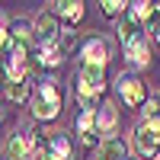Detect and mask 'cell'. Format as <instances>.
<instances>
[{"instance_id": "obj_9", "label": "cell", "mask_w": 160, "mask_h": 160, "mask_svg": "<svg viewBox=\"0 0 160 160\" xmlns=\"http://www.w3.org/2000/svg\"><path fill=\"white\" fill-rule=\"evenodd\" d=\"M115 125H118V112H115V106L102 102L99 109H96V131H99V135H112Z\"/></svg>"}, {"instance_id": "obj_13", "label": "cell", "mask_w": 160, "mask_h": 160, "mask_svg": "<svg viewBox=\"0 0 160 160\" xmlns=\"http://www.w3.org/2000/svg\"><path fill=\"white\" fill-rule=\"evenodd\" d=\"M125 55L131 58V64H148L151 61V48H148V38H138V42H131V45H125Z\"/></svg>"}, {"instance_id": "obj_17", "label": "cell", "mask_w": 160, "mask_h": 160, "mask_svg": "<svg viewBox=\"0 0 160 160\" xmlns=\"http://www.w3.org/2000/svg\"><path fill=\"white\" fill-rule=\"evenodd\" d=\"M42 64H48V68L61 64V48H55V45H45V48H42Z\"/></svg>"}, {"instance_id": "obj_21", "label": "cell", "mask_w": 160, "mask_h": 160, "mask_svg": "<svg viewBox=\"0 0 160 160\" xmlns=\"http://www.w3.org/2000/svg\"><path fill=\"white\" fill-rule=\"evenodd\" d=\"M10 80H13V77H10V64H3V61H0V93L10 87Z\"/></svg>"}, {"instance_id": "obj_19", "label": "cell", "mask_w": 160, "mask_h": 160, "mask_svg": "<svg viewBox=\"0 0 160 160\" xmlns=\"http://www.w3.org/2000/svg\"><path fill=\"white\" fill-rule=\"evenodd\" d=\"M144 26H148V32H154L160 38V3H154V13H151V19L144 22Z\"/></svg>"}, {"instance_id": "obj_20", "label": "cell", "mask_w": 160, "mask_h": 160, "mask_svg": "<svg viewBox=\"0 0 160 160\" xmlns=\"http://www.w3.org/2000/svg\"><path fill=\"white\" fill-rule=\"evenodd\" d=\"M71 48H77V32L74 29L61 35V51H71Z\"/></svg>"}, {"instance_id": "obj_16", "label": "cell", "mask_w": 160, "mask_h": 160, "mask_svg": "<svg viewBox=\"0 0 160 160\" xmlns=\"http://www.w3.org/2000/svg\"><path fill=\"white\" fill-rule=\"evenodd\" d=\"M10 38H13V42H19V45H26V48H29V38H35V32L29 29V22L16 19V22H13V29H10Z\"/></svg>"}, {"instance_id": "obj_3", "label": "cell", "mask_w": 160, "mask_h": 160, "mask_svg": "<svg viewBox=\"0 0 160 160\" xmlns=\"http://www.w3.org/2000/svg\"><path fill=\"white\" fill-rule=\"evenodd\" d=\"M42 144L45 141H42L38 131H16L10 138V144H7V154H10V160H29Z\"/></svg>"}, {"instance_id": "obj_11", "label": "cell", "mask_w": 160, "mask_h": 160, "mask_svg": "<svg viewBox=\"0 0 160 160\" xmlns=\"http://www.w3.org/2000/svg\"><path fill=\"white\" fill-rule=\"evenodd\" d=\"M141 125L160 141V102H157V99H148V102H144V122H141Z\"/></svg>"}, {"instance_id": "obj_22", "label": "cell", "mask_w": 160, "mask_h": 160, "mask_svg": "<svg viewBox=\"0 0 160 160\" xmlns=\"http://www.w3.org/2000/svg\"><path fill=\"white\" fill-rule=\"evenodd\" d=\"M10 42V35H7V29H3V26H0V45H7Z\"/></svg>"}, {"instance_id": "obj_4", "label": "cell", "mask_w": 160, "mask_h": 160, "mask_svg": "<svg viewBox=\"0 0 160 160\" xmlns=\"http://www.w3.org/2000/svg\"><path fill=\"white\" fill-rule=\"evenodd\" d=\"M118 96L125 99V106L138 109V106L148 102V87H144L138 77H118Z\"/></svg>"}, {"instance_id": "obj_10", "label": "cell", "mask_w": 160, "mask_h": 160, "mask_svg": "<svg viewBox=\"0 0 160 160\" xmlns=\"http://www.w3.org/2000/svg\"><path fill=\"white\" fill-rule=\"evenodd\" d=\"M51 7H55V16L68 19V22L83 19V3H80V0H58V3H51Z\"/></svg>"}, {"instance_id": "obj_12", "label": "cell", "mask_w": 160, "mask_h": 160, "mask_svg": "<svg viewBox=\"0 0 160 160\" xmlns=\"http://www.w3.org/2000/svg\"><path fill=\"white\" fill-rule=\"evenodd\" d=\"M99 160H125V141L122 138H106L99 144Z\"/></svg>"}, {"instance_id": "obj_6", "label": "cell", "mask_w": 160, "mask_h": 160, "mask_svg": "<svg viewBox=\"0 0 160 160\" xmlns=\"http://www.w3.org/2000/svg\"><path fill=\"white\" fill-rule=\"evenodd\" d=\"M80 58H83V64L106 68V61H109V48H106L102 38H90V42H83V48H80Z\"/></svg>"}, {"instance_id": "obj_14", "label": "cell", "mask_w": 160, "mask_h": 160, "mask_svg": "<svg viewBox=\"0 0 160 160\" xmlns=\"http://www.w3.org/2000/svg\"><path fill=\"white\" fill-rule=\"evenodd\" d=\"M48 154L58 157V160H68V157H71V141H68V135H64V131H55V135H51V141H48Z\"/></svg>"}, {"instance_id": "obj_23", "label": "cell", "mask_w": 160, "mask_h": 160, "mask_svg": "<svg viewBox=\"0 0 160 160\" xmlns=\"http://www.w3.org/2000/svg\"><path fill=\"white\" fill-rule=\"evenodd\" d=\"M38 160H58V157H51V154L45 151V154H42V157H38Z\"/></svg>"}, {"instance_id": "obj_2", "label": "cell", "mask_w": 160, "mask_h": 160, "mask_svg": "<svg viewBox=\"0 0 160 160\" xmlns=\"http://www.w3.org/2000/svg\"><path fill=\"white\" fill-rule=\"evenodd\" d=\"M61 87H58V80H42L38 83V90H35V99H32V106H35V118H45V122H51V118H58V112H61Z\"/></svg>"}, {"instance_id": "obj_8", "label": "cell", "mask_w": 160, "mask_h": 160, "mask_svg": "<svg viewBox=\"0 0 160 160\" xmlns=\"http://www.w3.org/2000/svg\"><path fill=\"white\" fill-rule=\"evenodd\" d=\"M144 35L141 29V22L131 16V13H125L122 19H118V38H122V45H131V42H138V38Z\"/></svg>"}, {"instance_id": "obj_7", "label": "cell", "mask_w": 160, "mask_h": 160, "mask_svg": "<svg viewBox=\"0 0 160 160\" xmlns=\"http://www.w3.org/2000/svg\"><path fill=\"white\" fill-rule=\"evenodd\" d=\"M157 144H160V141H157V138H154L144 125H138V128H135V151H138V157L151 160V157L157 154Z\"/></svg>"}, {"instance_id": "obj_1", "label": "cell", "mask_w": 160, "mask_h": 160, "mask_svg": "<svg viewBox=\"0 0 160 160\" xmlns=\"http://www.w3.org/2000/svg\"><path fill=\"white\" fill-rule=\"evenodd\" d=\"M102 90H106L102 68H96V64H80V74H77V96H80V102L90 109Z\"/></svg>"}, {"instance_id": "obj_18", "label": "cell", "mask_w": 160, "mask_h": 160, "mask_svg": "<svg viewBox=\"0 0 160 160\" xmlns=\"http://www.w3.org/2000/svg\"><path fill=\"white\" fill-rule=\"evenodd\" d=\"M102 13H106V16H118V19H122L125 16V13H122V7H128V3H118V0H102Z\"/></svg>"}, {"instance_id": "obj_15", "label": "cell", "mask_w": 160, "mask_h": 160, "mask_svg": "<svg viewBox=\"0 0 160 160\" xmlns=\"http://www.w3.org/2000/svg\"><path fill=\"white\" fill-rule=\"evenodd\" d=\"M3 93H7V99H10V102H22L26 96H29V80H26V77H22V80L13 77V80H10V87H7Z\"/></svg>"}, {"instance_id": "obj_5", "label": "cell", "mask_w": 160, "mask_h": 160, "mask_svg": "<svg viewBox=\"0 0 160 160\" xmlns=\"http://www.w3.org/2000/svg\"><path fill=\"white\" fill-rule=\"evenodd\" d=\"M32 32H35L38 42H42V48L45 45H55V38H58V16H55V13H38Z\"/></svg>"}]
</instances>
